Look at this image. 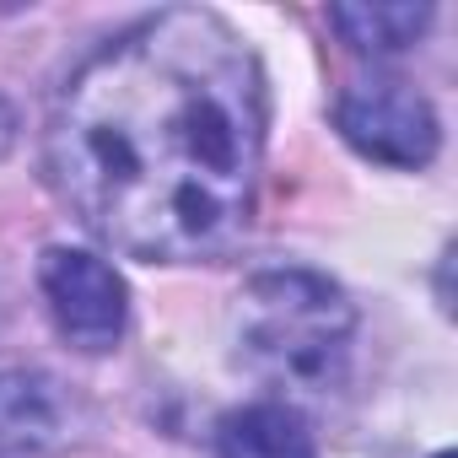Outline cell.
I'll list each match as a JSON object with an SVG mask.
<instances>
[{"label": "cell", "mask_w": 458, "mask_h": 458, "mask_svg": "<svg viewBox=\"0 0 458 458\" xmlns=\"http://www.w3.org/2000/svg\"><path fill=\"white\" fill-rule=\"evenodd\" d=\"M265 76L216 12L140 17L60 87L44 167L108 249L146 265L221 259L254 221Z\"/></svg>", "instance_id": "obj_1"}, {"label": "cell", "mask_w": 458, "mask_h": 458, "mask_svg": "<svg viewBox=\"0 0 458 458\" xmlns=\"http://www.w3.org/2000/svg\"><path fill=\"white\" fill-rule=\"evenodd\" d=\"M329 22L356 55H399L426 33L431 6H335Z\"/></svg>", "instance_id": "obj_7"}, {"label": "cell", "mask_w": 458, "mask_h": 458, "mask_svg": "<svg viewBox=\"0 0 458 458\" xmlns=\"http://www.w3.org/2000/svg\"><path fill=\"white\" fill-rule=\"evenodd\" d=\"M216 458H318L292 404H243L216 426Z\"/></svg>", "instance_id": "obj_5"}, {"label": "cell", "mask_w": 458, "mask_h": 458, "mask_svg": "<svg viewBox=\"0 0 458 458\" xmlns=\"http://www.w3.org/2000/svg\"><path fill=\"white\" fill-rule=\"evenodd\" d=\"M38 292L49 302V318L55 329L87 351V356H103L124 340V324H130V292L119 281L114 265H103L98 254H81V249H44L38 259Z\"/></svg>", "instance_id": "obj_3"}, {"label": "cell", "mask_w": 458, "mask_h": 458, "mask_svg": "<svg viewBox=\"0 0 458 458\" xmlns=\"http://www.w3.org/2000/svg\"><path fill=\"white\" fill-rule=\"evenodd\" d=\"M335 124L361 157L388 162V167H426L437 157V140H442L431 103L410 81H394V76H372V81L345 87Z\"/></svg>", "instance_id": "obj_4"}, {"label": "cell", "mask_w": 458, "mask_h": 458, "mask_svg": "<svg viewBox=\"0 0 458 458\" xmlns=\"http://www.w3.org/2000/svg\"><path fill=\"white\" fill-rule=\"evenodd\" d=\"M356 313L329 276L265 270L243 292V361L286 388H329L345 367Z\"/></svg>", "instance_id": "obj_2"}, {"label": "cell", "mask_w": 458, "mask_h": 458, "mask_svg": "<svg viewBox=\"0 0 458 458\" xmlns=\"http://www.w3.org/2000/svg\"><path fill=\"white\" fill-rule=\"evenodd\" d=\"M437 458H453V453H437Z\"/></svg>", "instance_id": "obj_8"}, {"label": "cell", "mask_w": 458, "mask_h": 458, "mask_svg": "<svg viewBox=\"0 0 458 458\" xmlns=\"http://www.w3.org/2000/svg\"><path fill=\"white\" fill-rule=\"evenodd\" d=\"M60 437L55 383L33 372H0V458H33Z\"/></svg>", "instance_id": "obj_6"}]
</instances>
